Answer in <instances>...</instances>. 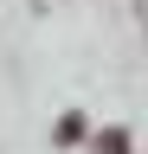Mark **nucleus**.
Segmentation results:
<instances>
[{"label": "nucleus", "mask_w": 148, "mask_h": 154, "mask_svg": "<svg viewBox=\"0 0 148 154\" xmlns=\"http://www.w3.org/2000/svg\"><path fill=\"white\" fill-rule=\"evenodd\" d=\"M97 154H129V141H122V135H103V148Z\"/></svg>", "instance_id": "obj_1"}]
</instances>
